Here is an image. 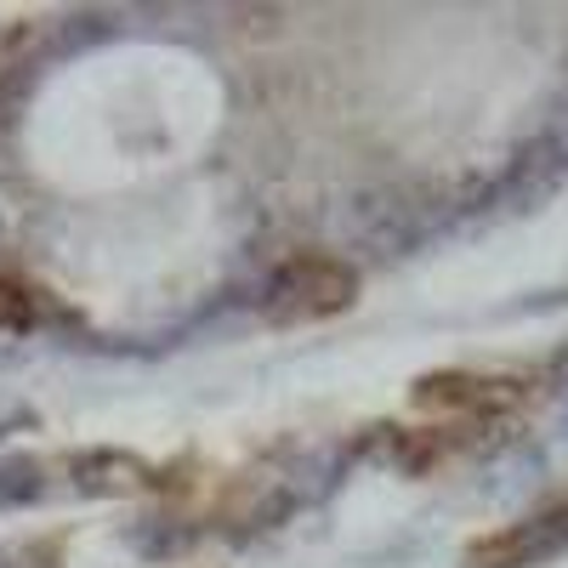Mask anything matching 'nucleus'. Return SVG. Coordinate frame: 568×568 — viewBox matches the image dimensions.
Here are the masks:
<instances>
[{
    "label": "nucleus",
    "instance_id": "obj_4",
    "mask_svg": "<svg viewBox=\"0 0 568 568\" xmlns=\"http://www.w3.org/2000/svg\"><path fill=\"white\" fill-rule=\"evenodd\" d=\"M45 52H52V29L40 18H18L0 29V149H7V136L18 125V103H23L29 74L40 69Z\"/></svg>",
    "mask_w": 568,
    "mask_h": 568
},
{
    "label": "nucleus",
    "instance_id": "obj_1",
    "mask_svg": "<svg viewBox=\"0 0 568 568\" xmlns=\"http://www.w3.org/2000/svg\"><path fill=\"white\" fill-rule=\"evenodd\" d=\"M466 211L460 194H438V187H426V182H375L364 187V194L347 200V240L369 256H382V262H398L409 256L415 245H426L433 233Z\"/></svg>",
    "mask_w": 568,
    "mask_h": 568
},
{
    "label": "nucleus",
    "instance_id": "obj_2",
    "mask_svg": "<svg viewBox=\"0 0 568 568\" xmlns=\"http://www.w3.org/2000/svg\"><path fill=\"white\" fill-rule=\"evenodd\" d=\"M353 302H358V273L342 256H291L267 278V296H262L273 324L329 318V313H347Z\"/></svg>",
    "mask_w": 568,
    "mask_h": 568
},
{
    "label": "nucleus",
    "instance_id": "obj_3",
    "mask_svg": "<svg viewBox=\"0 0 568 568\" xmlns=\"http://www.w3.org/2000/svg\"><path fill=\"white\" fill-rule=\"evenodd\" d=\"M568 546V506H551V511H535L524 524H506L500 535L478 540L466 551L471 568H535L546 557H557Z\"/></svg>",
    "mask_w": 568,
    "mask_h": 568
},
{
    "label": "nucleus",
    "instance_id": "obj_7",
    "mask_svg": "<svg viewBox=\"0 0 568 568\" xmlns=\"http://www.w3.org/2000/svg\"><path fill=\"white\" fill-rule=\"evenodd\" d=\"M23 324H29V296L0 278V329H23Z\"/></svg>",
    "mask_w": 568,
    "mask_h": 568
},
{
    "label": "nucleus",
    "instance_id": "obj_5",
    "mask_svg": "<svg viewBox=\"0 0 568 568\" xmlns=\"http://www.w3.org/2000/svg\"><path fill=\"white\" fill-rule=\"evenodd\" d=\"M69 478H74L80 495L114 500V495H136L142 484H149V466H142L131 449H80V455H69Z\"/></svg>",
    "mask_w": 568,
    "mask_h": 568
},
{
    "label": "nucleus",
    "instance_id": "obj_6",
    "mask_svg": "<svg viewBox=\"0 0 568 568\" xmlns=\"http://www.w3.org/2000/svg\"><path fill=\"white\" fill-rule=\"evenodd\" d=\"M45 495V466L29 460V455H12L0 460V506H29Z\"/></svg>",
    "mask_w": 568,
    "mask_h": 568
},
{
    "label": "nucleus",
    "instance_id": "obj_8",
    "mask_svg": "<svg viewBox=\"0 0 568 568\" xmlns=\"http://www.w3.org/2000/svg\"><path fill=\"white\" fill-rule=\"evenodd\" d=\"M551 369H557V375H568V353H562V358H557V364H551Z\"/></svg>",
    "mask_w": 568,
    "mask_h": 568
}]
</instances>
